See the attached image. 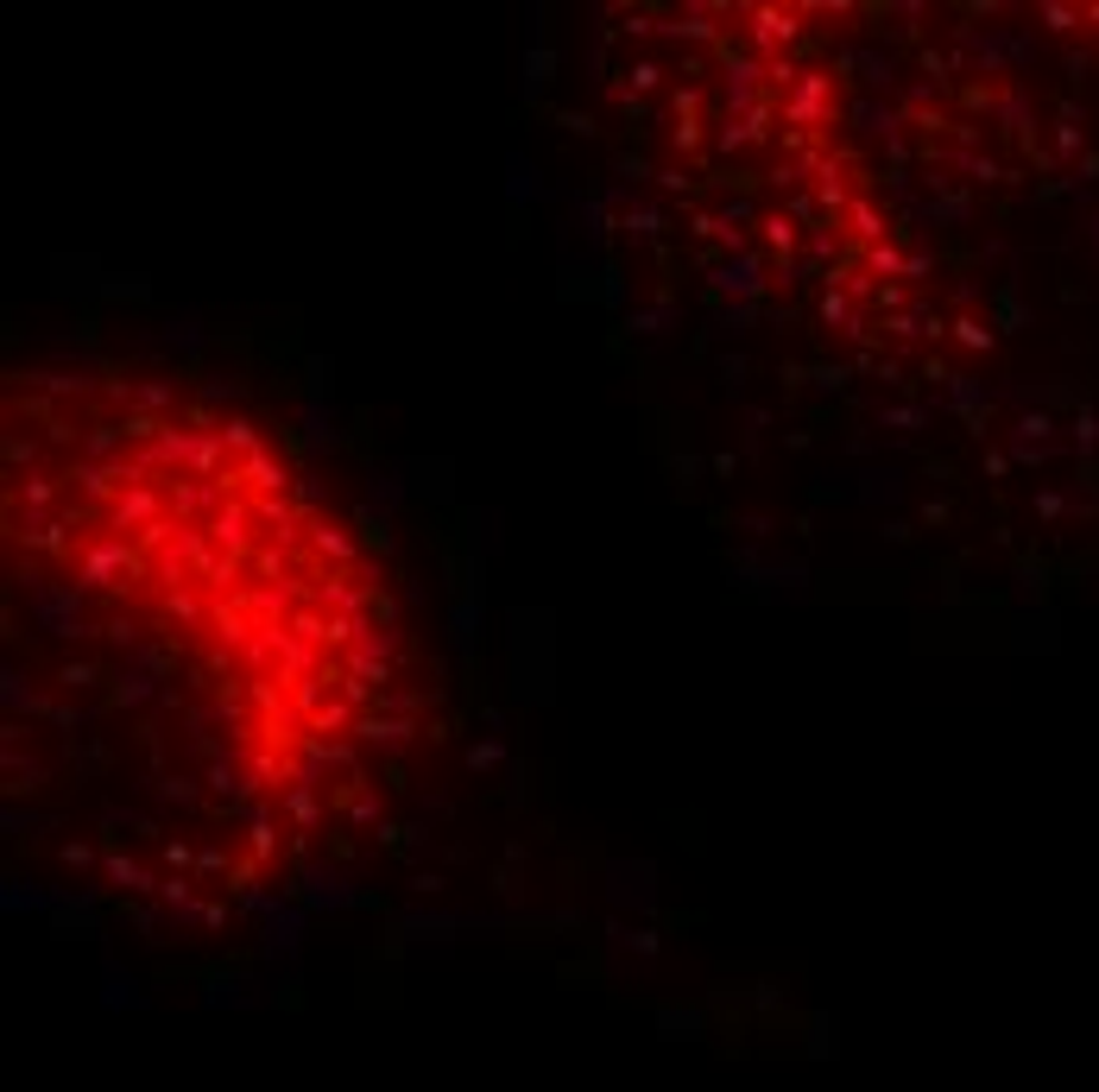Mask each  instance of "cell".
<instances>
[{
	"label": "cell",
	"mask_w": 1099,
	"mask_h": 1092,
	"mask_svg": "<svg viewBox=\"0 0 1099 1092\" xmlns=\"http://www.w3.org/2000/svg\"><path fill=\"white\" fill-rule=\"evenodd\" d=\"M7 537L51 632L158 707L228 815L310 834L405 739L379 568L235 410L146 379L13 386Z\"/></svg>",
	"instance_id": "6da1fadb"
}]
</instances>
